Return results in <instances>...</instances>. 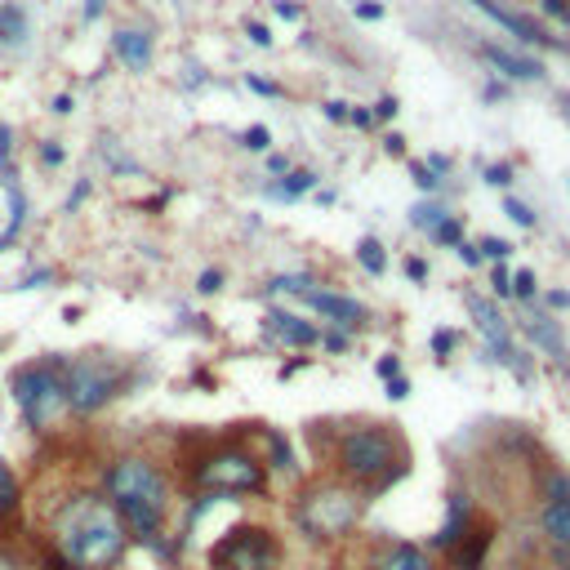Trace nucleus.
Wrapping results in <instances>:
<instances>
[{
	"instance_id": "nucleus-1",
	"label": "nucleus",
	"mask_w": 570,
	"mask_h": 570,
	"mask_svg": "<svg viewBox=\"0 0 570 570\" xmlns=\"http://www.w3.org/2000/svg\"><path fill=\"white\" fill-rule=\"evenodd\" d=\"M50 544L67 570H116L129 531L103 491H76L50 517Z\"/></svg>"
},
{
	"instance_id": "nucleus-2",
	"label": "nucleus",
	"mask_w": 570,
	"mask_h": 570,
	"mask_svg": "<svg viewBox=\"0 0 570 570\" xmlns=\"http://www.w3.org/2000/svg\"><path fill=\"white\" fill-rule=\"evenodd\" d=\"M103 495L121 512L129 540H138V544H148L152 553L170 557V544H165L170 478L161 472V463H152L148 455H121V459H112L103 468Z\"/></svg>"
},
{
	"instance_id": "nucleus-3",
	"label": "nucleus",
	"mask_w": 570,
	"mask_h": 570,
	"mask_svg": "<svg viewBox=\"0 0 570 570\" xmlns=\"http://www.w3.org/2000/svg\"><path fill=\"white\" fill-rule=\"evenodd\" d=\"M335 468L348 486L384 491L406 472V446L388 423H357L335 446Z\"/></svg>"
},
{
	"instance_id": "nucleus-4",
	"label": "nucleus",
	"mask_w": 570,
	"mask_h": 570,
	"mask_svg": "<svg viewBox=\"0 0 570 570\" xmlns=\"http://www.w3.org/2000/svg\"><path fill=\"white\" fill-rule=\"evenodd\" d=\"M361 491L348 482H321L312 491H303V499L295 504V521L303 526V535L312 540H344L361 526Z\"/></svg>"
},
{
	"instance_id": "nucleus-5",
	"label": "nucleus",
	"mask_w": 570,
	"mask_h": 570,
	"mask_svg": "<svg viewBox=\"0 0 570 570\" xmlns=\"http://www.w3.org/2000/svg\"><path fill=\"white\" fill-rule=\"evenodd\" d=\"M10 393L32 428H50L54 419L67 414V388H63V361H36L14 370Z\"/></svg>"
},
{
	"instance_id": "nucleus-6",
	"label": "nucleus",
	"mask_w": 570,
	"mask_h": 570,
	"mask_svg": "<svg viewBox=\"0 0 570 570\" xmlns=\"http://www.w3.org/2000/svg\"><path fill=\"white\" fill-rule=\"evenodd\" d=\"M193 482L201 486V495H259L268 472H263V459L255 450H241V446H223L214 455H206L197 468H193Z\"/></svg>"
},
{
	"instance_id": "nucleus-7",
	"label": "nucleus",
	"mask_w": 570,
	"mask_h": 570,
	"mask_svg": "<svg viewBox=\"0 0 570 570\" xmlns=\"http://www.w3.org/2000/svg\"><path fill=\"white\" fill-rule=\"evenodd\" d=\"M125 384V365L112 357H76L63 361V388L72 414H99Z\"/></svg>"
},
{
	"instance_id": "nucleus-8",
	"label": "nucleus",
	"mask_w": 570,
	"mask_h": 570,
	"mask_svg": "<svg viewBox=\"0 0 570 570\" xmlns=\"http://www.w3.org/2000/svg\"><path fill=\"white\" fill-rule=\"evenodd\" d=\"M285 548L268 526H232L210 548V570H281Z\"/></svg>"
},
{
	"instance_id": "nucleus-9",
	"label": "nucleus",
	"mask_w": 570,
	"mask_h": 570,
	"mask_svg": "<svg viewBox=\"0 0 570 570\" xmlns=\"http://www.w3.org/2000/svg\"><path fill=\"white\" fill-rule=\"evenodd\" d=\"M468 312H472V321H478V330H482V339H486V348L504 361V365H512V370H526V361H521V352L512 348V335H508V321L499 317V308L491 303V299H478V295H468Z\"/></svg>"
},
{
	"instance_id": "nucleus-10",
	"label": "nucleus",
	"mask_w": 570,
	"mask_h": 570,
	"mask_svg": "<svg viewBox=\"0 0 570 570\" xmlns=\"http://www.w3.org/2000/svg\"><path fill=\"white\" fill-rule=\"evenodd\" d=\"M303 299H308L312 312H321V321L344 325V330H357V325L370 317L365 303H357V299H348V295H335V290H308Z\"/></svg>"
},
{
	"instance_id": "nucleus-11",
	"label": "nucleus",
	"mask_w": 570,
	"mask_h": 570,
	"mask_svg": "<svg viewBox=\"0 0 570 570\" xmlns=\"http://www.w3.org/2000/svg\"><path fill=\"white\" fill-rule=\"evenodd\" d=\"M472 526H478V521H472V504H468V495H450V504H446V521H442V531L433 535V548L455 553L459 540H463Z\"/></svg>"
},
{
	"instance_id": "nucleus-12",
	"label": "nucleus",
	"mask_w": 570,
	"mask_h": 570,
	"mask_svg": "<svg viewBox=\"0 0 570 570\" xmlns=\"http://www.w3.org/2000/svg\"><path fill=\"white\" fill-rule=\"evenodd\" d=\"M370 570H433V553L419 548V544H388L370 561Z\"/></svg>"
},
{
	"instance_id": "nucleus-13",
	"label": "nucleus",
	"mask_w": 570,
	"mask_h": 570,
	"mask_svg": "<svg viewBox=\"0 0 570 570\" xmlns=\"http://www.w3.org/2000/svg\"><path fill=\"white\" fill-rule=\"evenodd\" d=\"M491 544H495L491 526H472V531L459 540V548L450 553V566H455V570H482V561H486V553H491Z\"/></svg>"
},
{
	"instance_id": "nucleus-14",
	"label": "nucleus",
	"mask_w": 570,
	"mask_h": 570,
	"mask_svg": "<svg viewBox=\"0 0 570 570\" xmlns=\"http://www.w3.org/2000/svg\"><path fill=\"white\" fill-rule=\"evenodd\" d=\"M268 321H272V330H276V335L290 344V348H312V344H321V330H317L312 321L295 317V312H272Z\"/></svg>"
},
{
	"instance_id": "nucleus-15",
	"label": "nucleus",
	"mask_w": 570,
	"mask_h": 570,
	"mask_svg": "<svg viewBox=\"0 0 570 570\" xmlns=\"http://www.w3.org/2000/svg\"><path fill=\"white\" fill-rule=\"evenodd\" d=\"M540 531L553 544V553H570V504H544L540 508Z\"/></svg>"
},
{
	"instance_id": "nucleus-16",
	"label": "nucleus",
	"mask_w": 570,
	"mask_h": 570,
	"mask_svg": "<svg viewBox=\"0 0 570 570\" xmlns=\"http://www.w3.org/2000/svg\"><path fill=\"white\" fill-rule=\"evenodd\" d=\"M116 54H121V63L129 67V72H142L152 63V45H148V36L142 32H116Z\"/></svg>"
},
{
	"instance_id": "nucleus-17",
	"label": "nucleus",
	"mask_w": 570,
	"mask_h": 570,
	"mask_svg": "<svg viewBox=\"0 0 570 570\" xmlns=\"http://www.w3.org/2000/svg\"><path fill=\"white\" fill-rule=\"evenodd\" d=\"M504 76H517V80H540L544 72H540V63H531V59H517V54H508V50H499V45H486L482 50Z\"/></svg>"
},
{
	"instance_id": "nucleus-18",
	"label": "nucleus",
	"mask_w": 570,
	"mask_h": 570,
	"mask_svg": "<svg viewBox=\"0 0 570 570\" xmlns=\"http://www.w3.org/2000/svg\"><path fill=\"white\" fill-rule=\"evenodd\" d=\"M472 5H478L482 14H491V18L499 23V27H508L512 36H521V40H540V27H531L526 18H517V14H508V10H499V5H495V0H472Z\"/></svg>"
},
{
	"instance_id": "nucleus-19",
	"label": "nucleus",
	"mask_w": 570,
	"mask_h": 570,
	"mask_svg": "<svg viewBox=\"0 0 570 570\" xmlns=\"http://www.w3.org/2000/svg\"><path fill=\"white\" fill-rule=\"evenodd\" d=\"M312 183H317L312 170H295V174H285V183H272V197L276 201H295V197L312 193Z\"/></svg>"
},
{
	"instance_id": "nucleus-20",
	"label": "nucleus",
	"mask_w": 570,
	"mask_h": 570,
	"mask_svg": "<svg viewBox=\"0 0 570 570\" xmlns=\"http://www.w3.org/2000/svg\"><path fill=\"white\" fill-rule=\"evenodd\" d=\"M18 512V478L10 472V463L0 459V521Z\"/></svg>"
},
{
	"instance_id": "nucleus-21",
	"label": "nucleus",
	"mask_w": 570,
	"mask_h": 570,
	"mask_svg": "<svg viewBox=\"0 0 570 570\" xmlns=\"http://www.w3.org/2000/svg\"><path fill=\"white\" fill-rule=\"evenodd\" d=\"M544 499L548 504H570V472L566 468H548L544 472Z\"/></svg>"
},
{
	"instance_id": "nucleus-22",
	"label": "nucleus",
	"mask_w": 570,
	"mask_h": 570,
	"mask_svg": "<svg viewBox=\"0 0 570 570\" xmlns=\"http://www.w3.org/2000/svg\"><path fill=\"white\" fill-rule=\"evenodd\" d=\"M526 330H531V335L548 348V352H557V357H566V344H561V335H557V325H548V321H540V317H531L526 321Z\"/></svg>"
},
{
	"instance_id": "nucleus-23",
	"label": "nucleus",
	"mask_w": 570,
	"mask_h": 570,
	"mask_svg": "<svg viewBox=\"0 0 570 570\" xmlns=\"http://www.w3.org/2000/svg\"><path fill=\"white\" fill-rule=\"evenodd\" d=\"M357 259H361V268H365V272H374V276L388 268V259H384V246H379L374 236H365V241L357 246Z\"/></svg>"
},
{
	"instance_id": "nucleus-24",
	"label": "nucleus",
	"mask_w": 570,
	"mask_h": 570,
	"mask_svg": "<svg viewBox=\"0 0 570 570\" xmlns=\"http://www.w3.org/2000/svg\"><path fill=\"white\" fill-rule=\"evenodd\" d=\"M268 290H272V295H308L312 281H308V276H276Z\"/></svg>"
},
{
	"instance_id": "nucleus-25",
	"label": "nucleus",
	"mask_w": 570,
	"mask_h": 570,
	"mask_svg": "<svg viewBox=\"0 0 570 570\" xmlns=\"http://www.w3.org/2000/svg\"><path fill=\"white\" fill-rule=\"evenodd\" d=\"M433 241H442V246H463V232H459L455 219H442V223L433 227Z\"/></svg>"
},
{
	"instance_id": "nucleus-26",
	"label": "nucleus",
	"mask_w": 570,
	"mask_h": 570,
	"mask_svg": "<svg viewBox=\"0 0 570 570\" xmlns=\"http://www.w3.org/2000/svg\"><path fill=\"white\" fill-rule=\"evenodd\" d=\"M241 142H246L250 152H268V148H272V134H268L263 125H255V129H246V138H241Z\"/></svg>"
},
{
	"instance_id": "nucleus-27",
	"label": "nucleus",
	"mask_w": 570,
	"mask_h": 570,
	"mask_svg": "<svg viewBox=\"0 0 570 570\" xmlns=\"http://www.w3.org/2000/svg\"><path fill=\"white\" fill-rule=\"evenodd\" d=\"M442 219H446V210H437V206H419L414 210V227H428V232H433Z\"/></svg>"
},
{
	"instance_id": "nucleus-28",
	"label": "nucleus",
	"mask_w": 570,
	"mask_h": 570,
	"mask_svg": "<svg viewBox=\"0 0 570 570\" xmlns=\"http://www.w3.org/2000/svg\"><path fill=\"white\" fill-rule=\"evenodd\" d=\"M512 295H517V299H531V295H535V272L521 268V272L512 276Z\"/></svg>"
},
{
	"instance_id": "nucleus-29",
	"label": "nucleus",
	"mask_w": 570,
	"mask_h": 570,
	"mask_svg": "<svg viewBox=\"0 0 570 570\" xmlns=\"http://www.w3.org/2000/svg\"><path fill=\"white\" fill-rule=\"evenodd\" d=\"M504 210H508V219H512V223H521V227H535V214H531V206H521V201H508Z\"/></svg>"
},
{
	"instance_id": "nucleus-30",
	"label": "nucleus",
	"mask_w": 570,
	"mask_h": 570,
	"mask_svg": "<svg viewBox=\"0 0 570 570\" xmlns=\"http://www.w3.org/2000/svg\"><path fill=\"white\" fill-rule=\"evenodd\" d=\"M508 241H499V236H486V241H482V255H491V259H508Z\"/></svg>"
},
{
	"instance_id": "nucleus-31",
	"label": "nucleus",
	"mask_w": 570,
	"mask_h": 570,
	"mask_svg": "<svg viewBox=\"0 0 570 570\" xmlns=\"http://www.w3.org/2000/svg\"><path fill=\"white\" fill-rule=\"evenodd\" d=\"M450 348H455V335H450V330H437V335H433V352L446 357Z\"/></svg>"
},
{
	"instance_id": "nucleus-32",
	"label": "nucleus",
	"mask_w": 570,
	"mask_h": 570,
	"mask_svg": "<svg viewBox=\"0 0 570 570\" xmlns=\"http://www.w3.org/2000/svg\"><path fill=\"white\" fill-rule=\"evenodd\" d=\"M219 285H223V272H206V276H201V285H197V290H201V295H214Z\"/></svg>"
},
{
	"instance_id": "nucleus-33",
	"label": "nucleus",
	"mask_w": 570,
	"mask_h": 570,
	"mask_svg": "<svg viewBox=\"0 0 570 570\" xmlns=\"http://www.w3.org/2000/svg\"><path fill=\"white\" fill-rule=\"evenodd\" d=\"M250 40L259 45V50H268V45H272V36H268V27H263V23H250Z\"/></svg>"
},
{
	"instance_id": "nucleus-34",
	"label": "nucleus",
	"mask_w": 570,
	"mask_h": 570,
	"mask_svg": "<svg viewBox=\"0 0 570 570\" xmlns=\"http://www.w3.org/2000/svg\"><path fill=\"white\" fill-rule=\"evenodd\" d=\"M388 397H397V401H401V397H410V384H406L401 374H397V379H388Z\"/></svg>"
},
{
	"instance_id": "nucleus-35",
	"label": "nucleus",
	"mask_w": 570,
	"mask_h": 570,
	"mask_svg": "<svg viewBox=\"0 0 570 570\" xmlns=\"http://www.w3.org/2000/svg\"><path fill=\"white\" fill-rule=\"evenodd\" d=\"M379 374H384V379H397V374H401V361H397V357H384V361H379Z\"/></svg>"
},
{
	"instance_id": "nucleus-36",
	"label": "nucleus",
	"mask_w": 570,
	"mask_h": 570,
	"mask_svg": "<svg viewBox=\"0 0 570 570\" xmlns=\"http://www.w3.org/2000/svg\"><path fill=\"white\" fill-rule=\"evenodd\" d=\"M414 183H419V187H428V193H433V187H437L433 170H423V165H414Z\"/></svg>"
},
{
	"instance_id": "nucleus-37",
	"label": "nucleus",
	"mask_w": 570,
	"mask_h": 570,
	"mask_svg": "<svg viewBox=\"0 0 570 570\" xmlns=\"http://www.w3.org/2000/svg\"><path fill=\"white\" fill-rule=\"evenodd\" d=\"M321 344H325L330 352H344V348H348V339H344V335H321Z\"/></svg>"
},
{
	"instance_id": "nucleus-38",
	"label": "nucleus",
	"mask_w": 570,
	"mask_h": 570,
	"mask_svg": "<svg viewBox=\"0 0 570 570\" xmlns=\"http://www.w3.org/2000/svg\"><path fill=\"white\" fill-rule=\"evenodd\" d=\"M276 18H299V5H290V0H276Z\"/></svg>"
},
{
	"instance_id": "nucleus-39",
	"label": "nucleus",
	"mask_w": 570,
	"mask_h": 570,
	"mask_svg": "<svg viewBox=\"0 0 570 570\" xmlns=\"http://www.w3.org/2000/svg\"><path fill=\"white\" fill-rule=\"evenodd\" d=\"M459 259H463L468 268H478V263H482V255H478V250H472V246H459Z\"/></svg>"
},
{
	"instance_id": "nucleus-40",
	"label": "nucleus",
	"mask_w": 570,
	"mask_h": 570,
	"mask_svg": "<svg viewBox=\"0 0 570 570\" xmlns=\"http://www.w3.org/2000/svg\"><path fill=\"white\" fill-rule=\"evenodd\" d=\"M544 10H548L553 18H566V0H544Z\"/></svg>"
},
{
	"instance_id": "nucleus-41",
	"label": "nucleus",
	"mask_w": 570,
	"mask_h": 570,
	"mask_svg": "<svg viewBox=\"0 0 570 570\" xmlns=\"http://www.w3.org/2000/svg\"><path fill=\"white\" fill-rule=\"evenodd\" d=\"M406 272H410L414 281H423V276H428V268H423V259H410V263H406Z\"/></svg>"
},
{
	"instance_id": "nucleus-42",
	"label": "nucleus",
	"mask_w": 570,
	"mask_h": 570,
	"mask_svg": "<svg viewBox=\"0 0 570 570\" xmlns=\"http://www.w3.org/2000/svg\"><path fill=\"white\" fill-rule=\"evenodd\" d=\"M325 116H330V121H344L348 112H344V103H325Z\"/></svg>"
},
{
	"instance_id": "nucleus-43",
	"label": "nucleus",
	"mask_w": 570,
	"mask_h": 570,
	"mask_svg": "<svg viewBox=\"0 0 570 570\" xmlns=\"http://www.w3.org/2000/svg\"><path fill=\"white\" fill-rule=\"evenodd\" d=\"M491 183L504 187V183H508V165H495V170H491Z\"/></svg>"
},
{
	"instance_id": "nucleus-44",
	"label": "nucleus",
	"mask_w": 570,
	"mask_h": 570,
	"mask_svg": "<svg viewBox=\"0 0 570 570\" xmlns=\"http://www.w3.org/2000/svg\"><path fill=\"white\" fill-rule=\"evenodd\" d=\"M374 112H379V116H384V121H388V116H397V103H393V99H384V103H379Z\"/></svg>"
},
{
	"instance_id": "nucleus-45",
	"label": "nucleus",
	"mask_w": 570,
	"mask_h": 570,
	"mask_svg": "<svg viewBox=\"0 0 570 570\" xmlns=\"http://www.w3.org/2000/svg\"><path fill=\"white\" fill-rule=\"evenodd\" d=\"M548 303H553V308H570V295H566V290H557V295H548Z\"/></svg>"
},
{
	"instance_id": "nucleus-46",
	"label": "nucleus",
	"mask_w": 570,
	"mask_h": 570,
	"mask_svg": "<svg viewBox=\"0 0 570 570\" xmlns=\"http://www.w3.org/2000/svg\"><path fill=\"white\" fill-rule=\"evenodd\" d=\"M357 14H361V18H379L384 10H379V5H357Z\"/></svg>"
},
{
	"instance_id": "nucleus-47",
	"label": "nucleus",
	"mask_w": 570,
	"mask_h": 570,
	"mask_svg": "<svg viewBox=\"0 0 570 570\" xmlns=\"http://www.w3.org/2000/svg\"><path fill=\"white\" fill-rule=\"evenodd\" d=\"M99 10H103V0H89V5H85V14H89V18H99Z\"/></svg>"
}]
</instances>
